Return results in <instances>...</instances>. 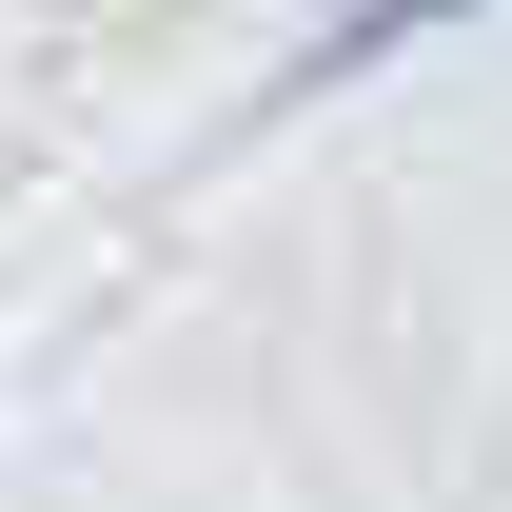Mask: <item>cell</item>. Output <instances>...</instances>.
<instances>
[{"label": "cell", "instance_id": "obj_1", "mask_svg": "<svg viewBox=\"0 0 512 512\" xmlns=\"http://www.w3.org/2000/svg\"><path fill=\"white\" fill-rule=\"evenodd\" d=\"M453 20H512V0H335L316 40H296V79H276V99H355L375 60H414V40H453Z\"/></svg>", "mask_w": 512, "mask_h": 512}]
</instances>
